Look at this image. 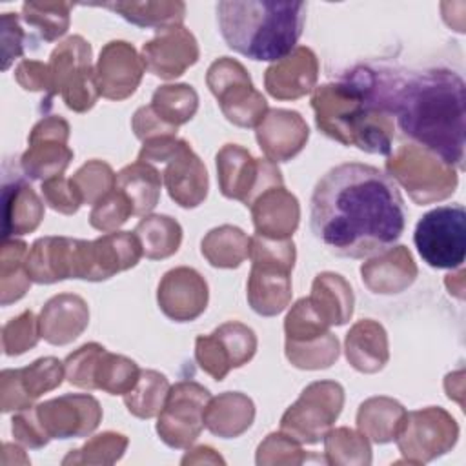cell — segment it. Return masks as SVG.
Segmentation results:
<instances>
[{
    "instance_id": "6da1fadb",
    "label": "cell",
    "mask_w": 466,
    "mask_h": 466,
    "mask_svg": "<svg viewBox=\"0 0 466 466\" xmlns=\"http://www.w3.org/2000/svg\"><path fill=\"white\" fill-rule=\"evenodd\" d=\"M309 224L337 257L364 258L391 248L406 226V208L393 178L375 166L331 167L311 195Z\"/></svg>"
},
{
    "instance_id": "7a4b0ae2",
    "label": "cell",
    "mask_w": 466,
    "mask_h": 466,
    "mask_svg": "<svg viewBox=\"0 0 466 466\" xmlns=\"http://www.w3.org/2000/svg\"><path fill=\"white\" fill-rule=\"evenodd\" d=\"M464 82L450 69H428L395 87L391 113L417 146L461 171L464 167Z\"/></svg>"
},
{
    "instance_id": "3957f363",
    "label": "cell",
    "mask_w": 466,
    "mask_h": 466,
    "mask_svg": "<svg viewBox=\"0 0 466 466\" xmlns=\"http://www.w3.org/2000/svg\"><path fill=\"white\" fill-rule=\"evenodd\" d=\"M390 87L370 69L317 87L311 96L317 127L329 138L373 155H390L395 126Z\"/></svg>"
},
{
    "instance_id": "277c9868",
    "label": "cell",
    "mask_w": 466,
    "mask_h": 466,
    "mask_svg": "<svg viewBox=\"0 0 466 466\" xmlns=\"http://www.w3.org/2000/svg\"><path fill=\"white\" fill-rule=\"evenodd\" d=\"M306 9L304 2L222 0L217 20L229 49L251 60L277 62L297 47Z\"/></svg>"
},
{
    "instance_id": "5b68a950",
    "label": "cell",
    "mask_w": 466,
    "mask_h": 466,
    "mask_svg": "<svg viewBox=\"0 0 466 466\" xmlns=\"http://www.w3.org/2000/svg\"><path fill=\"white\" fill-rule=\"evenodd\" d=\"M295 257L297 253L291 238L275 240L260 235L251 237L248 302L255 313L275 317L289 306Z\"/></svg>"
},
{
    "instance_id": "8992f818",
    "label": "cell",
    "mask_w": 466,
    "mask_h": 466,
    "mask_svg": "<svg viewBox=\"0 0 466 466\" xmlns=\"http://www.w3.org/2000/svg\"><path fill=\"white\" fill-rule=\"evenodd\" d=\"M138 160L164 164L162 182L180 208H197L204 202L208 195V171L186 140L177 137L146 140Z\"/></svg>"
},
{
    "instance_id": "52a82bcc",
    "label": "cell",
    "mask_w": 466,
    "mask_h": 466,
    "mask_svg": "<svg viewBox=\"0 0 466 466\" xmlns=\"http://www.w3.org/2000/svg\"><path fill=\"white\" fill-rule=\"evenodd\" d=\"M386 171L419 206L448 198L459 182L455 167L417 144H402L386 160Z\"/></svg>"
},
{
    "instance_id": "ba28073f",
    "label": "cell",
    "mask_w": 466,
    "mask_h": 466,
    "mask_svg": "<svg viewBox=\"0 0 466 466\" xmlns=\"http://www.w3.org/2000/svg\"><path fill=\"white\" fill-rule=\"evenodd\" d=\"M91 58V44L84 36L73 35L60 42L47 62L51 76L47 100L60 95L66 106L76 113L91 109L100 96Z\"/></svg>"
},
{
    "instance_id": "9c48e42d",
    "label": "cell",
    "mask_w": 466,
    "mask_h": 466,
    "mask_svg": "<svg viewBox=\"0 0 466 466\" xmlns=\"http://www.w3.org/2000/svg\"><path fill=\"white\" fill-rule=\"evenodd\" d=\"M413 242L420 258L437 269H455L466 253V211L462 204L439 206L417 222Z\"/></svg>"
},
{
    "instance_id": "30bf717a",
    "label": "cell",
    "mask_w": 466,
    "mask_h": 466,
    "mask_svg": "<svg viewBox=\"0 0 466 466\" xmlns=\"http://www.w3.org/2000/svg\"><path fill=\"white\" fill-rule=\"evenodd\" d=\"M209 91L218 100L224 116L238 127H257L268 113V102L253 87L246 67L229 56L217 58L206 75Z\"/></svg>"
},
{
    "instance_id": "8fae6325",
    "label": "cell",
    "mask_w": 466,
    "mask_h": 466,
    "mask_svg": "<svg viewBox=\"0 0 466 466\" xmlns=\"http://www.w3.org/2000/svg\"><path fill=\"white\" fill-rule=\"evenodd\" d=\"M344 406V390L333 380L306 386L280 419V431L300 444H317L329 431Z\"/></svg>"
},
{
    "instance_id": "7c38bea8",
    "label": "cell",
    "mask_w": 466,
    "mask_h": 466,
    "mask_svg": "<svg viewBox=\"0 0 466 466\" xmlns=\"http://www.w3.org/2000/svg\"><path fill=\"white\" fill-rule=\"evenodd\" d=\"M217 177L220 193L238 200L246 208L269 187L284 186L282 173L275 162L255 158L238 144H226L217 153Z\"/></svg>"
},
{
    "instance_id": "4fadbf2b",
    "label": "cell",
    "mask_w": 466,
    "mask_h": 466,
    "mask_svg": "<svg viewBox=\"0 0 466 466\" xmlns=\"http://www.w3.org/2000/svg\"><path fill=\"white\" fill-rule=\"evenodd\" d=\"M459 437L455 419L442 408L406 411L395 442L408 462L422 464L450 451Z\"/></svg>"
},
{
    "instance_id": "5bb4252c",
    "label": "cell",
    "mask_w": 466,
    "mask_h": 466,
    "mask_svg": "<svg viewBox=\"0 0 466 466\" xmlns=\"http://www.w3.org/2000/svg\"><path fill=\"white\" fill-rule=\"evenodd\" d=\"M209 399L208 388L195 380H180L171 386L158 413V437L169 448H189L204 428V411Z\"/></svg>"
},
{
    "instance_id": "9a60e30c",
    "label": "cell",
    "mask_w": 466,
    "mask_h": 466,
    "mask_svg": "<svg viewBox=\"0 0 466 466\" xmlns=\"http://www.w3.org/2000/svg\"><path fill=\"white\" fill-rule=\"evenodd\" d=\"M257 351V337L251 328L242 322L229 320L209 335L195 340V360L215 380H222L229 370L240 368L253 359Z\"/></svg>"
},
{
    "instance_id": "2e32d148",
    "label": "cell",
    "mask_w": 466,
    "mask_h": 466,
    "mask_svg": "<svg viewBox=\"0 0 466 466\" xmlns=\"http://www.w3.org/2000/svg\"><path fill=\"white\" fill-rule=\"evenodd\" d=\"M69 124L58 115L42 118L29 133V147L20 158L22 169L29 178L47 180L66 171L73 160V151L67 147Z\"/></svg>"
},
{
    "instance_id": "e0dca14e",
    "label": "cell",
    "mask_w": 466,
    "mask_h": 466,
    "mask_svg": "<svg viewBox=\"0 0 466 466\" xmlns=\"http://www.w3.org/2000/svg\"><path fill=\"white\" fill-rule=\"evenodd\" d=\"M35 413L47 439L86 437L102 420V408L93 395L67 393L35 406Z\"/></svg>"
},
{
    "instance_id": "ac0fdd59",
    "label": "cell",
    "mask_w": 466,
    "mask_h": 466,
    "mask_svg": "<svg viewBox=\"0 0 466 466\" xmlns=\"http://www.w3.org/2000/svg\"><path fill=\"white\" fill-rule=\"evenodd\" d=\"M142 246L131 231L106 233L95 240H82L80 279L100 282L126 271L142 257Z\"/></svg>"
},
{
    "instance_id": "d6986e66",
    "label": "cell",
    "mask_w": 466,
    "mask_h": 466,
    "mask_svg": "<svg viewBox=\"0 0 466 466\" xmlns=\"http://www.w3.org/2000/svg\"><path fill=\"white\" fill-rule=\"evenodd\" d=\"M64 364L55 357H42L20 370H4L0 377L2 411L31 408L42 393L62 384Z\"/></svg>"
},
{
    "instance_id": "ffe728a7",
    "label": "cell",
    "mask_w": 466,
    "mask_h": 466,
    "mask_svg": "<svg viewBox=\"0 0 466 466\" xmlns=\"http://www.w3.org/2000/svg\"><path fill=\"white\" fill-rule=\"evenodd\" d=\"M146 71L142 56L124 40L107 42L98 55L95 76L98 93L109 100H124L131 96Z\"/></svg>"
},
{
    "instance_id": "44dd1931",
    "label": "cell",
    "mask_w": 466,
    "mask_h": 466,
    "mask_svg": "<svg viewBox=\"0 0 466 466\" xmlns=\"http://www.w3.org/2000/svg\"><path fill=\"white\" fill-rule=\"evenodd\" d=\"M198 44L184 25L158 29L155 38L142 46V62L149 73L158 78L171 80L198 60Z\"/></svg>"
},
{
    "instance_id": "7402d4cb",
    "label": "cell",
    "mask_w": 466,
    "mask_h": 466,
    "mask_svg": "<svg viewBox=\"0 0 466 466\" xmlns=\"http://www.w3.org/2000/svg\"><path fill=\"white\" fill-rule=\"evenodd\" d=\"M208 297L204 277L187 266H178L164 273L157 289L158 308L175 322H191L200 317L208 306Z\"/></svg>"
},
{
    "instance_id": "603a6c76",
    "label": "cell",
    "mask_w": 466,
    "mask_h": 466,
    "mask_svg": "<svg viewBox=\"0 0 466 466\" xmlns=\"http://www.w3.org/2000/svg\"><path fill=\"white\" fill-rule=\"evenodd\" d=\"M80 238L42 237L33 242L25 255V271L36 284H53L66 279H78Z\"/></svg>"
},
{
    "instance_id": "cb8c5ba5",
    "label": "cell",
    "mask_w": 466,
    "mask_h": 466,
    "mask_svg": "<svg viewBox=\"0 0 466 466\" xmlns=\"http://www.w3.org/2000/svg\"><path fill=\"white\" fill-rule=\"evenodd\" d=\"M255 135L266 158L277 164L291 160L304 149L309 129L297 111L268 109L262 122L255 127Z\"/></svg>"
},
{
    "instance_id": "d4e9b609",
    "label": "cell",
    "mask_w": 466,
    "mask_h": 466,
    "mask_svg": "<svg viewBox=\"0 0 466 466\" xmlns=\"http://www.w3.org/2000/svg\"><path fill=\"white\" fill-rule=\"evenodd\" d=\"M319 78V62L306 46H297L289 55L273 62L264 75L266 91L279 100H295L313 91Z\"/></svg>"
},
{
    "instance_id": "484cf974",
    "label": "cell",
    "mask_w": 466,
    "mask_h": 466,
    "mask_svg": "<svg viewBox=\"0 0 466 466\" xmlns=\"http://www.w3.org/2000/svg\"><path fill=\"white\" fill-rule=\"evenodd\" d=\"M255 235L284 240L291 238L299 226L300 206L284 186H275L260 193L249 206Z\"/></svg>"
},
{
    "instance_id": "4316f807",
    "label": "cell",
    "mask_w": 466,
    "mask_h": 466,
    "mask_svg": "<svg viewBox=\"0 0 466 466\" xmlns=\"http://www.w3.org/2000/svg\"><path fill=\"white\" fill-rule=\"evenodd\" d=\"M364 286L371 293L395 295L417 279V264L406 246L388 248L360 266Z\"/></svg>"
},
{
    "instance_id": "83f0119b",
    "label": "cell",
    "mask_w": 466,
    "mask_h": 466,
    "mask_svg": "<svg viewBox=\"0 0 466 466\" xmlns=\"http://www.w3.org/2000/svg\"><path fill=\"white\" fill-rule=\"evenodd\" d=\"M89 324L87 302L73 293H60L49 299L38 317L40 337L55 346L73 342Z\"/></svg>"
},
{
    "instance_id": "f1b7e54d",
    "label": "cell",
    "mask_w": 466,
    "mask_h": 466,
    "mask_svg": "<svg viewBox=\"0 0 466 466\" xmlns=\"http://www.w3.org/2000/svg\"><path fill=\"white\" fill-rule=\"evenodd\" d=\"M346 359L360 373L380 371L388 359V335L373 319L355 322L346 335Z\"/></svg>"
},
{
    "instance_id": "f546056e",
    "label": "cell",
    "mask_w": 466,
    "mask_h": 466,
    "mask_svg": "<svg viewBox=\"0 0 466 466\" xmlns=\"http://www.w3.org/2000/svg\"><path fill=\"white\" fill-rule=\"evenodd\" d=\"M44 218V202L20 177L4 182V238L35 231Z\"/></svg>"
},
{
    "instance_id": "4dcf8cb0",
    "label": "cell",
    "mask_w": 466,
    "mask_h": 466,
    "mask_svg": "<svg viewBox=\"0 0 466 466\" xmlns=\"http://www.w3.org/2000/svg\"><path fill=\"white\" fill-rule=\"evenodd\" d=\"M253 419V400L240 391H224L218 397H211L204 411V426L222 439L242 435Z\"/></svg>"
},
{
    "instance_id": "1f68e13d",
    "label": "cell",
    "mask_w": 466,
    "mask_h": 466,
    "mask_svg": "<svg viewBox=\"0 0 466 466\" xmlns=\"http://www.w3.org/2000/svg\"><path fill=\"white\" fill-rule=\"evenodd\" d=\"M308 300L328 326H342L353 315V289L339 273H319L311 284Z\"/></svg>"
},
{
    "instance_id": "d6a6232c",
    "label": "cell",
    "mask_w": 466,
    "mask_h": 466,
    "mask_svg": "<svg viewBox=\"0 0 466 466\" xmlns=\"http://www.w3.org/2000/svg\"><path fill=\"white\" fill-rule=\"evenodd\" d=\"M115 187L129 198L135 217H146L158 204L162 175L153 164L137 160L116 173Z\"/></svg>"
},
{
    "instance_id": "836d02e7",
    "label": "cell",
    "mask_w": 466,
    "mask_h": 466,
    "mask_svg": "<svg viewBox=\"0 0 466 466\" xmlns=\"http://www.w3.org/2000/svg\"><path fill=\"white\" fill-rule=\"evenodd\" d=\"M404 415L406 410L400 402L390 397H371L357 411V428L370 441L386 444L395 439Z\"/></svg>"
},
{
    "instance_id": "e575fe53",
    "label": "cell",
    "mask_w": 466,
    "mask_h": 466,
    "mask_svg": "<svg viewBox=\"0 0 466 466\" xmlns=\"http://www.w3.org/2000/svg\"><path fill=\"white\" fill-rule=\"evenodd\" d=\"M98 5L118 13L124 20L138 27H155L157 31L171 25H182L186 16V4L180 0L107 2Z\"/></svg>"
},
{
    "instance_id": "d590c367",
    "label": "cell",
    "mask_w": 466,
    "mask_h": 466,
    "mask_svg": "<svg viewBox=\"0 0 466 466\" xmlns=\"http://www.w3.org/2000/svg\"><path fill=\"white\" fill-rule=\"evenodd\" d=\"M251 237H248L240 228L224 224L213 228L200 244L204 258L215 268H238L249 257Z\"/></svg>"
},
{
    "instance_id": "8d00e7d4",
    "label": "cell",
    "mask_w": 466,
    "mask_h": 466,
    "mask_svg": "<svg viewBox=\"0 0 466 466\" xmlns=\"http://www.w3.org/2000/svg\"><path fill=\"white\" fill-rule=\"evenodd\" d=\"M153 115L169 129L189 122L198 109V95L189 84H167L155 89L149 104Z\"/></svg>"
},
{
    "instance_id": "74e56055",
    "label": "cell",
    "mask_w": 466,
    "mask_h": 466,
    "mask_svg": "<svg viewBox=\"0 0 466 466\" xmlns=\"http://www.w3.org/2000/svg\"><path fill=\"white\" fill-rule=\"evenodd\" d=\"M133 233L140 240L142 253L151 260L171 257L178 251L182 242L180 224L167 215L142 217Z\"/></svg>"
},
{
    "instance_id": "f35d334b",
    "label": "cell",
    "mask_w": 466,
    "mask_h": 466,
    "mask_svg": "<svg viewBox=\"0 0 466 466\" xmlns=\"http://www.w3.org/2000/svg\"><path fill=\"white\" fill-rule=\"evenodd\" d=\"M27 251L25 242L4 238L0 253V291L4 306L22 299L33 282L25 271Z\"/></svg>"
},
{
    "instance_id": "ab89813d",
    "label": "cell",
    "mask_w": 466,
    "mask_h": 466,
    "mask_svg": "<svg viewBox=\"0 0 466 466\" xmlns=\"http://www.w3.org/2000/svg\"><path fill=\"white\" fill-rule=\"evenodd\" d=\"M138 377L140 370L135 360L104 350L93 370V390H102L111 395H126L135 388Z\"/></svg>"
},
{
    "instance_id": "60d3db41",
    "label": "cell",
    "mask_w": 466,
    "mask_h": 466,
    "mask_svg": "<svg viewBox=\"0 0 466 466\" xmlns=\"http://www.w3.org/2000/svg\"><path fill=\"white\" fill-rule=\"evenodd\" d=\"M169 388L166 375L155 370H140L135 388L124 395L127 411L138 419H151L158 415Z\"/></svg>"
},
{
    "instance_id": "b9f144b4",
    "label": "cell",
    "mask_w": 466,
    "mask_h": 466,
    "mask_svg": "<svg viewBox=\"0 0 466 466\" xmlns=\"http://www.w3.org/2000/svg\"><path fill=\"white\" fill-rule=\"evenodd\" d=\"M71 2H25L22 20L35 27L42 40L55 42L69 29Z\"/></svg>"
},
{
    "instance_id": "7bdbcfd3",
    "label": "cell",
    "mask_w": 466,
    "mask_h": 466,
    "mask_svg": "<svg viewBox=\"0 0 466 466\" xmlns=\"http://www.w3.org/2000/svg\"><path fill=\"white\" fill-rule=\"evenodd\" d=\"M339 340L331 331L300 342H286L288 360L300 370L329 368L339 359Z\"/></svg>"
},
{
    "instance_id": "ee69618b",
    "label": "cell",
    "mask_w": 466,
    "mask_h": 466,
    "mask_svg": "<svg viewBox=\"0 0 466 466\" xmlns=\"http://www.w3.org/2000/svg\"><path fill=\"white\" fill-rule=\"evenodd\" d=\"M326 462L329 464H370L371 448L368 437L350 428H335L324 435Z\"/></svg>"
},
{
    "instance_id": "f6af8a7d",
    "label": "cell",
    "mask_w": 466,
    "mask_h": 466,
    "mask_svg": "<svg viewBox=\"0 0 466 466\" xmlns=\"http://www.w3.org/2000/svg\"><path fill=\"white\" fill-rule=\"evenodd\" d=\"M84 204H96L104 195L115 189L116 175L111 166L102 160H89L71 177Z\"/></svg>"
},
{
    "instance_id": "bcb514c9",
    "label": "cell",
    "mask_w": 466,
    "mask_h": 466,
    "mask_svg": "<svg viewBox=\"0 0 466 466\" xmlns=\"http://www.w3.org/2000/svg\"><path fill=\"white\" fill-rule=\"evenodd\" d=\"M127 448V437L115 431H104L89 439L80 450H71V453L62 461L69 462H95V464H111L122 457Z\"/></svg>"
},
{
    "instance_id": "7dc6e473",
    "label": "cell",
    "mask_w": 466,
    "mask_h": 466,
    "mask_svg": "<svg viewBox=\"0 0 466 466\" xmlns=\"http://www.w3.org/2000/svg\"><path fill=\"white\" fill-rule=\"evenodd\" d=\"M131 215L133 206L129 198L115 187L107 195H104L96 204H93V209L89 213V224L102 233H113L122 224H126V220Z\"/></svg>"
},
{
    "instance_id": "c3c4849f",
    "label": "cell",
    "mask_w": 466,
    "mask_h": 466,
    "mask_svg": "<svg viewBox=\"0 0 466 466\" xmlns=\"http://www.w3.org/2000/svg\"><path fill=\"white\" fill-rule=\"evenodd\" d=\"M40 339L38 319L33 311H24L11 319L2 329V348L5 355H20L36 346Z\"/></svg>"
},
{
    "instance_id": "681fc988",
    "label": "cell",
    "mask_w": 466,
    "mask_h": 466,
    "mask_svg": "<svg viewBox=\"0 0 466 466\" xmlns=\"http://www.w3.org/2000/svg\"><path fill=\"white\" fill-rule=\"evenodd\" d=\"M104 350V346L89 342L80 346L71 355H67V359L64 360L67 382L82 390H93V370Z\"/></svg>"
},
{
    "instance_id": "f907efd6",
    "label": "cell",
    "mask_w": 466,
    "mask_h": 466,
    "mask_svg": "<svg viewBox=\"0 0 466 466\" xmlns=\"http://www.w3.org/2000/svg\"><path fill=\"white\" fill-rule=\"evenodd\" d=\"M42 197L44 202L53 208L58 213L64 215H73L78 211V208L84 204L82 197L76 189V186L73 184L71 178H66L62 175L47 178L42 182Z\"/></svg>"
},
{
    "instance_id": "816d5d0a",
    "label": "cell",
    "mask_w": 466,
    "mask_h": 466,
    "mask_svg": "<svg viewBox=\"0 0 466 466\" xmlns=\"http://www.w3.org/2000/svg\"><path fill=\"white\" fill-rule=\"evenodd\" d=\"M13 435L27 448H42L49 442L47 435L38 424L35 406L20 410V413L13 417Z\"/></svg>"
},
{
    "instance_id": "f5cc1de1",
    "label": "cell",
    "mask_w": 466,
    "mask_h": 466,
    "mask_svg": "<svg viewBox=\"0 0 466 466\" xmlns=\"http://www.w3.org/2000/svg\"><path fill=\"white\" fill-rule=\"evenodd\" d=\"M25 33L20 27L18 16L15 13L2 15V51H4V64L2 67L7 69L13 58H18L24 53Z\"/></svg>"
},
{
    "instance_id": "db71d44e",
    "label": "cell",
    "mask_w": 466,
    "mask_h": 466,
    "mask_svg": "<svg viewBox=\"0 0 466 466\" xmlns=\"http://www.w3.org/2000/svg\"><path fill=\"white\" fill-rule=\"evenodd\" d=\"M16 82L25 89V91H51V76H49V67L44 62L38 60H22L16 66L15 71Z\"/></svg>"
}]
</instances>
